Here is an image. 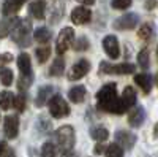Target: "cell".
I'll list each match as a JSON object with an SVG mask.
<instances>
[{
    "mask_svg": "<svg viewBox=\"0 0 158 157\" xmlns=\"http://www.w3.org/2000/svg\"><path fill=\"white\" fill-rule=\"evenodd\" d=\"M117 86L115 83H108L104 84L98 92H97V107L98 110L108 111V113H114V114H122L127 110L122 105V98L117 97Z\"/></svg>",
    "mask_w": 158,
    "mask_h": 157,
    "instance_id": "obj_1",
    "label": "cell"
},
{
    "mask_svg": "<svg viewBox=\"0 0 158 157\" xmlns=\"http://www.w3.org/2000/svg\"><path fill=\"white\" fill-rule=\"evenodd\" d=\"M56 141L60 148V151L68 152L73 149L74 146V130L71 125H63L60 129H57L56 132Z\"/></svg>",
    "mask_w": 158,
    "mask_h": 157,
    "instance_id": "obj_2",
    "label": "cell"
},
{
    "mask_svg": "<svg viewBox=\"0 0 158 157\" xmlns=\"http://www.w3.org/2000/svg\"><path fill=\"white\" fill-rule=\"evenodd\" d=\"M30 30H32V24L29 19H24V21H19L16 24V27L13 29L11 32V38L15 40L19 46H29L30 41Z\"/></svg>",
    "mask_w": 158,
    "mask_h": 157,
    "instance_id": "obj_3",
    "label": "cell"
},
{
    "mask_svg": "<svg viewBox=\"0 0 158 157\" xmlns=\"http://www.w3.org/2000/svg\"><path fill=\"white\" fill-rule=\"evenodd\" d=\"M48 103H49V113H51V116H54L56 119L67 117L70 114V107H68V103L62 98V95H54Z\"/></svg>",
    "mask_w": 158,
    "mask_h": 157,
    "instance_id": "obj_4",
    "label": "cell"
},
{
    "mask_svg": "<svg viewBox=\"0 0 158 157\" xmlns=\"http://www.w3.org/2000/svg\"><path fill=\"white\" fill-rule=\"evenodd\" d=\"M73 41H74V30H73L71 27H63L62 32L59 33L57 43H56L57 52L62 56L63 52H67V51L73 46Z\"/></svg>",
    "mask_w": 158,
    "mask_h": 157,
    "instance_id": "obj_5",
    "label": "cell"
},
{
    "mask_svg": "<svg viewBox=\"0 0 158 157\" xmlns=\"http://www.w3.org/2000/svg\"><path fill=\"white\" fill-rule=\"evenodd\" d=\"M100 73H117V75H130V73H135V65L131 63H118V65H112L109 62H101L100 63Z\"/></svg>",
    "mask_w": 158,
    "mask_h": 157,
    "instance_id": "obj_6",
    "label": "cell"
},
{
    "mask_svg": "<svg viewBox=\"0 0 158 157\" xmlns=\"http://www.w3.org/2000/svg\"><path fill=\"white\" fill-rule=\"evenodd\" d=\"M90 72V62L87 59H79L73 67L68 72V80L70 81H76V80H81L84 78L87 73Z\"/></svg>",
    "mask_w": 158,
    "mask_h": 157,
    "instance_id": "obj_7",
    "label": "cell"
},
{
    "mask_svg": "<svg viewBox=\"0 0 158 157\" xmlns=\"http://www.w3.org/2000/svg\"><path fill=\"white\" fill-rule=\"evenodd\" d=\"M138 21H139V18L136 13H127V15H123L114 21V27L117 30H131L138 25Z\"/></svg>",
    "mask_w": 158,
    "mask_h": 157,
    "instance_id": "obj_8",
    "label": "cell"
},
{
    "mask_svg": "<svg viewBox=\"0 0 158 157\" xmlns=\"http://www.w3.org/2000/svg\"><path fill=\"white\" fill-rule=\"evenodd\" d=\"M103 48L104 52L111 57V59H117L120 56V46H118V41L114 35H106L103 40Z\"/></svg>",
    "mask_w": 158,
    "mask_h": 157,
    "instance_id": "obj_9",
    "label": "cell"
},
{
    "mask_svg": "<svg viewBox=\"0 0 158 157\" xmlns=\"http://www.w3.org/2000/svg\"><path fill=\"white\" fill-rule=\"evenodd\" d=\"M3 132L6 135V138L13 140L18 137L19 132V119L18 116H6L3 119Z\"/></svg>",
    "mask_w": 158,
    "mask_h": 157,
    "instance_id": "obj_10",
    "label": "cell"
},
{
    "mask_svg": "<svg viewBox=\"0 0 158 157\" xmlns=\"http://www.w3.org/2000/svg\"><path fill=\"white\" fill-rule=\"evenodd\" d=\"M115 141L120 146H123L127 149H131L136 143V135L128 132V130H117L115 132Z\"/></svg>",
    "mask_w": 158,
    "mask_h": 157,
    "instance_id": "obj_11",
    "label": "cell"
},
{
    "mask_svg": "<svg viewBox=\"0 0 158 157\" xmlns=\"http://www.w3.org/2000/svg\"><path fill=\"white\" fill-rule=\"evenodd\" d=\"M90 19H92V11L85 7H77L71 11V21L74 24H79V25L87 24L90 22Z\"/></svg>",
    "mask_w": 158,
    "mask_h": 157,
    "instance_id": "obj_12",
    "label": "cell"
},
{
    "mask_svg": "<svg viewBox=\"0 0 158 157\" xmlns=\"http://www.w3.org/2000/svg\"><path fill=\"white\" fill-rule=\"evenodd\" d=\"M18 68H19L21 75L32 76V63H30V57L27 52H21L18 56Z\"/></svg>",
    "mask_w": 158,
    "mask_h": 157,
    "instance_id": "obj_13",
    "label": "cell"
},
{
    "mask_svg": "<svg viewBox=\"0 0 158 157\" xmlns=\"http://www.w3.org/2000/svg\"><path fill=\"white\" fill-rule=\"evenodd\" d=\"M144 121H146V111H144L142 107L135 108L128 116V124L131 127H141Z\"/></svg>",
    "mask_w": 158,
    "mask_h": 157,
    "instance_id": "obj_14",
    "label": "cell"
},
{
    "mask_svg": "<svg viewBox=\"0 0 158 157\" xmlns=\"http://www.w3.org/2000/svg\"><path fill=\"white\" fill-rule=\"evenodd\" d=\"M25 0H5L3 2V7H2V11L5 16H11L15 15V13H18L21 10V7L24 5Z\"/></svg>",
    "mask_w": 158,
    "mask_h": 157,
    "instance_id": "obj_15",
    "label": "cell"
},
{
    "mask_svg": "<svg viewBox=\"0 0 158 157\" xmlns=\"http://www.w3.org/2000/svg\"><path fill=\"white\" fill-rule=\"evenodd\" d=\"M46 3L41 2V0H36V2H32L29 5V13L35 18V19H44L46 15Z\"/></svg>",
    "mask_w": 158,
    "mask_h": 157,
    "instance_id": "obj_16",
    "label": "cell"
},
{
    "mask_svg": "<svg viewBox=\"0 0 158 157\" xmlns=\"http://www.w3.org/2000/svg\"><path fill=\"white\" fill-rule=\"evenodd\" d=\"M135 103H136V92H135V89L131 86H127L125 90H123V94H122V105H123V108L128 110V108L133 107Z\"/></svg>",
    "mask_w": 158,
    "mask_h": 157,
    "instance_id": "obj_17",
    "label": "cell"
},
{
    "mask_svg": "<svg viewBox=\"0 0 158 157\" xmlns=\"http://www.w3.org/2000/svg\"><path fill=\"white\" fill-rule=\"evenodd\" d=\"M135 83L142 89L144 94H149L150 89H152V78L150 75H146V73H139L135 76Z\"/></svg>",
    "mask_w": 158,
    "mask_h": 157,
    "instance_id": "obj_18",
    "label": "cell"
},
{
    "mask_svg": "<svg viewBox=\"0 0 158 157\" xmlns=\"http://www.w3.org/2000/svg\"><path fill=\"white\" fill-rule=\"evenodd\" d=\"M85 87L84 86H74L68 90V97L73 103H82L85 98Z\"/></svg>",
    "mask_w": 158,
    "mask_h": 157,
    "instance_id": "obj_19",
    "label": "cell"
},
{
    "mask_svg": "<svg viewBox=\"0 0 158 157\" xmlns=\"http://www.w3.org/2000/svg\"><path fill=\"white\" fill-rule=\"evenodd\" d=\"M52 92V86H43L40 87L38 94H36V98H35V105L38 108H41L46 102H49V95Z\"/></svg>",
    "mask_w": 158,
    "mask_h": 157,
    "instance_id": "obj_20",
    "label": "cell"
},
{
    "mask_svg": "<svg viewBox=\"0 0 158 157\" xmlns=\"http://www.w3.org/2000/svg\"><path fill=\"white\" fill-rule=\"evenodd\" d=\"M90 137L94 138V140H97V141H104V140H108L109 132H108L106 127L97 125V127H92L90 129Z\"/></svg>",
    "mask_w": 158,
    "mask_h": 157,
    "instance_id": "obj_21",
    "label": "cell"
},
{
    "mask_svg": "<svg viewBox=\"0 0 158 157\" xmlns=\"http://www.w3.org/2000/svg\"><path fill=\"white\" fill-rule=\"evenodd\" d=\"M33 38L38 43H48L51 40V30L46 27H38L33 33Z\"/></svg>",
    "mask_w": 158,
    "mask_h": 157,
    "instance_id": "obj_22",
    "label": "cell"
},
{
    "mask_svg": "<svg viewBox=\"0 0 158 157\" xmlns=\"http://www.w3.org/2000/svg\"><path fill=\"white\" fill-rule=\"evenodd\" d=\"M63 70H65V62H63L62 57H59V59H56L54 62H52V65L49 67V75H52V76H60V75L63 73Z\"/></svg>",
    "mask_w": 158,
    "mask_h": 157,
    "instance_id": "obj_23",
    "label": "cell"
},
{
    "mask_svg": "<svg viewBox=\"0 0 158 157\" xmlns=\"http://www.w3.org/2000/svg\"><path fill=\"white\" fill-rule=\"evenodd\" d=\"M2 110H8L11 107H15V95H13L11 92H8V90H3L2 92Z\"/></svg>",
    "mask_w": 158,
    "mask_h": 157,
    "instance_id": "obj_24",
    "label": "cell"
},
{
    "mask_svg": "<svg viewBox=\"0 0 158 157\" xmlns=\"http://www.w3.org/2000/svg\"><path fill=\"white\" fill-rule=\"evenodd\" d=\"M152 33H153V25L152 24H144L138 30V37L141 38V40H149V38L152 37Z\"/></svg>",
    "mask_w": 158,
    "mask_h": 157,
    "instance_id": "obj_25",
    "label": "cell"
},
{
    "mask_svg": "<svg viewBox=\"0 0 158 157\" xmlns=\"http://www.w3.org/2000/svg\"><path fill=\"white\" fill-rule=\"evenodd\" d=\"M138 63H139V67L144 68V70L149 67V49L147 48H142L138 52Z\"/></svg>",
    "mask_w": 158,
    "mask_h": 157,
    "instance_id": "obj_26",
    "label": "cell"
},
{
    "mask_svg": "<svg viewBox=\"0 0 158 157\" xmlns=\"http://www.w3.org/2000/svg\"><path fill=\"white\" fill-rule=\"evenodd\" d=\"M123 155V148L118 145V143H114V145H109L106 149V157H122Z\"/></svg>",
    "mask_w": 158,
    "mask_h": 157,
    "instance_id": "obj_27",
    "label": "cell"
},
{
    "mask_svg": "<svg viewBox=\"0 0 158 157\" xmlns=\"http://www.w3.org/2000/svg\"><path fill=\"white\" fill-rule=\"evenodd\" d=\"M49 54H51V49L49 46H44V48H38L36 52H35V56H36V60L40 63H44L48 59H49Z\"/></svg>",
    "mask_w": 158,
    "mask_h": 157,
    "instance_id": "obj_28",
    "label": "cell"
},
{
    "mask_svg": "<svg viewBox=\"0 0 158 157\" xmlns=\"http://www.w3.org/2000/svg\"><path fill=\"white\" fill-rule=\"evenodd\" d=\"M57 155V151H56V146L52 145L51 141L44 143L43 148H41V157H56Z\"/></svg>",
    "mask_w": 158,
    "mask_h": 157,
    "instance_id": "obj_29",
    "label": "cell"
},
{
    "mask_svg": "<svg viewBox=\"0 0 158 157\" xmlns=\"http://www.w3.org/2000/svg\"><path fill=\"white\" fill-rule=\"evenodd\" d=\"M15 76H13V72L6 67H2V84L3 86H11Z\"/></svg>",
    "mask_w": 158,
    "mask_h": 157,
    "instance_id": "obj_30",
    "label": "cell"
},
{
    "mask_svg": "<svg viewBox=\"0 0 158 157\" xmlns=\"http://www.w3.org/2000/svg\"><path fill=\"white\" fill-rule=\"evenodd\" d=\"M131 5V0H111V7L115 10H127Z\"/></svg>",
    "mask_w": 158,
    "mask_h": 157,
    "instance_id": "obj_31",
    "label": "cell"
},
{
    "mask_svg": "<svg viewBox=\"0 0 158 157\" xmlns=\"http://www.w3.org/2000/svg\"><path fill=\"white\" fill-rule=\"evenodd\" d=\"M30 84H32V76H24V75H21V80H19V83H18L19 90H25V89H29V87H30Z\"/></svg>",
    "mask_w": 158,
    "mask_h": 157,
    "instance_id": "obj_32",
    "label": "cell"
},
{
    "mask_svg": "<svg viewBox=\"0 0 158 157\" xmlns=\"http://www.w3.org/2000/svg\"><path fill=\"white\" fill-rule=\"evenodd\" d=\"M15 108L18 111H24L25 110V97L22 94H19L18 97H15Z\"/></svg>",
    "mask_w": 158,
    "mask_h": 157,
    "instance_id": "obj_33",
    "label": "cell"
},
{
    "mask_svg": "<svg viewBox=\"0 0 158 157\" xmlns=\"http://www.w3.org/2000/svg\"><path fill=\"white\" fill-rule=\"evenodd\" d=\"M87 48H89V41L85 40V37H81L79 40H76L74 49H77V51H85Z\"/></svg>",
    "mask_w": 158,
    "mask_h": 157,
    "instance_id": "obj_34",
    "label": "cell"
},
{
    "mask_svg": "<svg viewBox=\"0 0 158 157\" xmlns=\"http://www.w3.org/2000/svg\"><path fill=\"white\" fill-rule=\"evenodd\" d=\"M2 157H15V152H13V149H10L6 146V143L2 141Z\"/></svg>",
    "mask_w": 158,
    "mask_h": 157,
    "instance_id": "obj_35",
    "label": "cell"
},
{
    "mask_svg": "<svg viewBox=\"0 0 158 157\" xmlns=\"http://www.w3.org/2000/svg\"><path fill=\"white\" fill-rule=\"evenodd\" d=\"M106 149H108V148H104V145H101V141H98V145L94 148V152H95V154H103Z\"/></svg>",
    "mask_w": 158,
    "mask_h": 157,
    "instance_id": "obj_36",
    "label": "cell"
},
{
    "mask_svg": "<svg viewBox=\"0 0 158 157\" xmlns=\"http://www.w3.org/2000/svg\"><path fill=\"white\" fill-rule=\"evenodd\" d=\"M156 0H146V10H152V8H155V3Z\"/></svg>",
    "mask_w": 158,
    "mask_h": 157,
    "instance_id": "obj_37",
    "label": "cell"
},
{
    "mask_svg": "<svg viewBox=\"0 0 158 157\" xmlns=\"http://www.w3.org/2000/svg\"><path fill=\"white\" fill-rule=\"evenodd\" d=\"M13 59V56H10V54H3L2 56V63H6V62H10Z\"/></svg>",
    "mask_w": 158,
    "mask_h": 157,
    "instance_id": "obj_38",
    "label": "cell"
},
{
    "mask_svg": "<svg viewBox=\"0 0 158 157\" xmlns=\"http://www.w3.org/2000/svg\"><path fill=\"white\" fill-rule=\"evenodd\" d=\"M77 2H81L82 5H94L95 0H77Z\"/></svg>",
    "mask_w": 158,
    "mask_h": 157,
    "instance_id": "obj_39",
    "label": "cell"
},
{
    "mask_svg": "<svg viewBox=\"0 0 158 157\" xmlns=\"http://www.w3.org/2000/svg\"><path fill=\"white\" fill-rule=\"evenodd\" d=\"M62 157H76V155H74L71 151H68V152H63V155H62Z\"/></svg>",
    "mask_w": 158,
    "mask_h": 157,
    "instance_id": "obj_40",
    "label": "cell"
},
{
    "mask_svg": "<svg viewBox=\"0 0 158 157\" xmlns=\"http://www.w3.org/2000/svg\"><path fill=\"white\" fill-rule=\"evenodd\" d=\"M153 135H155V137H158V124H156V127H155V132H153Z\"/></svg>",
    "mask_w": 158,
    "mask_h": 157,
    "instance_id": "obj_41",
    "label": "cell"
},
{
    "mask_svg": "<svg viewBox=\"0 0 158 157\" xmlns=\"http://www.w3.org/2000/svg\"><path fill=\"white\" fill-rule=\"evenodd\" d=\"M155 81H156V86H158V73H156V76H155Z\"/></svg>",
    "mask_w": 158,
    "mask_h": 157,
    "instance_id": "obj_42",
    "label": "cell"
}]
</instances>
